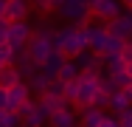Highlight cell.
<instances>
[{"mask_svg": "<svg viewBox=\"0 0 132 127\" xmlns=\"http://www.w3.org/2000/svg\"><path fill=\"white\" fill-rule=\"evenodd\" d=\"M26 48H28V57L34 59V65L37 68H42V62L51 57V34L48 31H39V34H31L28 37V43H26Z\"/></svg>", "mask_w": 132, "mask_h": 127, "instance_id": "obj_1", "label": "cell"}, {"mask_svg": "<svg viewBox=\"0 0 132 127\" xmlns=\"http://www.w3.org/2000/svg\"><path fill=\"white\" fill-rule=\"evenodd\" d=\"M28 37H31V31H28L26 20H14V23L6 25V43H9L14 51H23V48H26Z\"/></svg>", "mask_w": 132, "mask_h": 127, "instance_id": "obj_2", "label": "cell"}, {"mask_svg": "<svg viewBox=\"0 0 132 127\" xmlns=\"http://www.w3.org/2000/svg\"><path fill=\"white\" fill-rule=\"evenodd\" d=\"M28 93H31V90H28V85H23V79L14 82L11 88H6V110H14V113H17L20 104L28 99Z\"/></svg>", "mask_w": 132, "mask_h": 127, "instance_id": "obj_3", "label": "cell"}, {"mask_svg": "<svg viewBox=\"0 0 132 127\" xmlns=\"http://www.w3.org/2000/svg\"><path fill=\"white\" fill-rule=\"evenodd\" d=\"M87 14L98 17V20H110L118 14V6H115V0H87Z\"/></svg>", "mask_w": 132, "mask_h": 127, "instance_id": "obj_4", "label": "cell"}, {"mask_svg": "<svg viewBox=\"0 0 132 127\" xmlns=\"http://www.w3.org/2000/svg\"><path fill=\"white\" fill-rule=\"evenodd\" d=\"M26 14H28L26 0H6V6H3V20H6V23L26 20Z\"/></svg>", "mask_w": 132, "mask_h": 127, "instance_id": "obj_5", "label": "cell"}, {"mask_svg": "<svg viewBox=\"0 0 132 127\" xmlns=\"http://www.w3.org/2000/svg\"><path fill=\"white\" fill-rule=\"evenodd\" d=\"M62 9H65V14H68L70 20H79V23H87V20H90V14H87V0H65Z\"/></svg>", "mask_w": 132, "mask_h": 127, "instance_id": "obj_6", "label": "cell"}, {"mask_svg": "<svg viewBox=\"0 0 132 127\" xmlns=\"http://www.w3.org/2000/svg\"><path fill=\"white\" fill-rule=\"evenodd\" d=\"M56 79H62V82H70V79H76V76H79V71H76V68H73V62H68V59H62V62H59V68H56Z\"/></svg>", "mask_w": 132, "mask_h": 127, "instance_id": "obj_7", "label": "cell"}, {"mask_svg": "<svg viewBox=\"0 0 132 127\" xmlns=\"http://www.w3.org/2000/svg\"><path fill=\"white\" fill-rule=\"evenodd\" d=\"M101 119H104V113H98V110H96V104L84 107V116H81V122H84L87 127H101Z\"/></svg>", "mask_w": 132, "mask_h": 127, "instance_id": "obj_8", "label": "cell"}, {"mask_svg": "<svg viewBox=\"0 0 132 127\" xmlns=\"http://www.w3.org/2000/svg\"><path fill=\"white\" fill-rule=\"evenodd\" d=\"M48 119H51V122H53L56 127H70V124H73V113H70L68 107H62V110H56V113H51Z\"/></svg>", "mask_w": 132, "mask_h": 127, "instance_id": "obj_9", "label": "cell"}, {"mask_svg": "<svg viewBox=\"0 0 132 127\" xmlns=\"http://www.w3.org/2000/svg\"><path fill=\"white\" fill-rule=\"evenodd\" d=\"M48 79H51V76L45 74V71H42V74H34L31 85H28V90H37V93L42 96V93H45V88H48Z\"/></svg>", "mask_w": 132, "mask_h": 127, "instance_id": "obj_10", "label": "cell"}, {"mask_svg": "<svg viewBox=\"0 0 132 127\" xmlns=\"http://www.w3.org/2000/svg\"><path fill=\"white\" fill-rule=\"evenodd\" d=\"M20 122V116L14 113V110H0V127H11Z\"/></svg>", "mask_w": 132, "mask_h": 127, "instance_id": "obj_11", "label": "cell"}, {"mask_svg": "<svg viewBox=\"0 0 132 127\" xmlns=\"http://www.w3.org/2000/svg\"><path fill=\"white\" fill-rule=\"evenodd\" d=\"M118 57L124 59V62H132V40H121V48H118Z\"/></svg>", "mask_w": 132, "mask_h": 127, "instance_id": "obj_12", "label": "cell"}, {"mask_svg": "<svg viewBox=\"0 0 132 127\" xmlns=\"http://www.w3.org/2000/svg\"><path fill=\"white\" fill-rule=\"evenodd\" d=\"M14 54H17V51L11 48V45H9L6 40L0 43V62H14Z\"/></svg>", "mask_w": 132, "mask_h": 127, "instance_id": "obj_13", "label": "cell"}, {"mask_svg": "<svg viewBox=\"0 0 132 127\" xmlns=\"http://www.w3.org/2000/svg\"><path fill=\"white\" fill-rule=\"evenodd\" d=\"M118 124L132 127V110H129V107H127V110H121V119H118Z\"/></svg>", "mask_w": 132, "mask_h": 127, "instance_id": "obj_14", "label": "cell"}, {"mask_svg": "<svg viewBox=\"0 0 132 127\" xmlns=\"http://www.w3.org/2000/svg\"><path fill=\"white\" fill-rule=\"evenodd\" d=\"M118 124V119H112V116H104L101 119V127H115Z\"/></svg>", "mask_w": 132, "mask_h": 127, "instance_id": "obj_15", "label": "cell"}, {"mask_svg": "<svg viewBox=\"0 0 132 127\" xmlns=\"http://www.w3.org/2000/svg\"><path fill=\"white\" fill-rule=\"evenodd\" d=\"M124 76L132 82V62H124Z\"/></svg>", "mask_w": 132, "mask_h": 127, "instance_id": "obj_16", "label": "cell"}, {"mask_svg": "<svg viewBox=\"0 0 132 127\" xmlns=\"http://www.w3.org/2000/svg\"><path fill=\"white\" fill-rule=\"evenodd\" d=\"M6 25H9V23H6V20H0V43L6 40Z\"/></svg>", "mask_w": 132, "mask_h": 127, "instance_id": "obj_17", "label": "cell"}, {"mask_svg": "<svg viewBox=\"0 0 132 127\" xmlns=\"http://www.w3.org/2000/svg\"><path fill=\"white\" fill-rule=\"evenodd\" d=\"M3 6H6V0H0V20H3Z\"/></svg>", "mask_w": 132, "mask_h": 127, "instance_id": "obj_18", "label": "cell"}, {"mask_svg": "<svg viewBox=\"0 0 132 127\" xmlns=\"http://www.w3.org/2000/svg\"><path fill=\"white\" fill-rule=\"evenodd\" d=\"M124 3H127V6H129V9H132V0H124Z\"/></svg>", "mask_w": 132, "mask_h": 127, "instance_id": "obj_19", "label": "cell"}]
</instances>
